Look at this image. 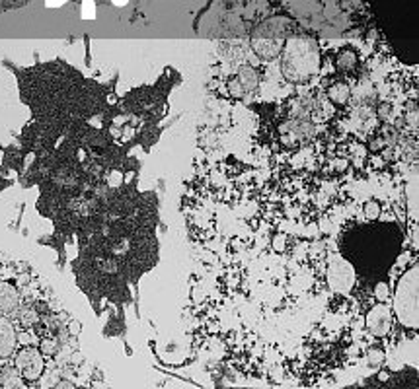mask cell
<instances>
[{
    "label": "cell",
    "instance_id": "6da1fadb",
    "mask_svg": "<svg viewBox=\"0 0 419 389\" xmlns=\"http://www.w3.org/2000/svg\"><path fill=\"white\" fill-rule=\"evenodd\" d=\"M419 269L409 267L398 280L396 296H394V312L398 315L400 323L409 329H417L419 325V300H417V288H419Z\"/></svg>",
    "mask_w": 419,
    "mask_h": 389
},
{
    "label": "cell",
    "instance_id": "7a4b0ae2",
    "mask_svg": "<svg viewBox=\"0 0 419 389\" xmlns=\"http://www.w3.org/2000/svg\"><path fill=\"white\" fill-rule=\"evenodd\" d=\"M45 362H43V352L35 346H24L16 352V370L20 372L22 379L26 381H35L43 374Z\"/></svg>",
    "mask_w": 419,
    "mask_h": 389
},
{
    "label": "cell",
    "instance_id": "3957f363",
    "mask_svg": "<svg viewBox=\"0 0 419 389\" xmlns=\"http://www.w3.org/2000/svg\"><path fill=\"white\" fill-rule=\"evenodd\" d=\"M328 280L333 290H337V292H349L351 286H353V280H355L353 267L347 261H343V259H335L328 269Z\"/></svg>",
    "mask_w": 419,
    "mask_h": 389
},
{
    "label": "cell",
    "instance_id": "277c9868",
    "mask_svg": "<svg viewBox=\"0 0 419 389\" xmlns=\"http://www.w3.org/2000/svg\"><path fill=\"white\" fill-rule=\"evenodd\" d=\"M367 327L374 337H384L392 327V312L386 302H378L367 314Z\"/></svg>",
    "mask_w": 419,
    "mask_h": 389
},
{
    "label": "cell",
    "instance_id": "5b68a950",
    "mask_svg": "<svg viewBox=\"0 0 419 389\" xmlns=\"http://www.w3.org/2000/svg\"><path fill=\"white\" fill-rule=\"evenodd\" d=\"M16 343L18 337L14 325L4 315H0V358H8L16 350Z\"/></svg>",
    "mask_w": 419,
    "mask_h": 389
},
{
    "label": "cell",
    "instance_id": "8992f818",
    "mask_svg": "<svg viewBox=\"0 0 419 389\" xmlns=\"http://www.w3.org/2000/svg\"><path fill=\"white\" fill-rule=\"evenodd\" d=\"M20 306V292L12 282H0V312H16Z\"/></svg>",
    "mask_w": 419,
    "mask_h": 389
},
{
    "label": "cell",
    "instance_id": "52a82bcc",
    "mask_svg": "<svg viewBox=\"0 0 419 389\" xmlns=\"http://www.w3.org/2000/svg\"><path fill=\"white\" fill-rule=\"evenodd\" d=\"M236 80L242 84L244 90H255V88L259 86V74H257V70H255L252 64L240 66L238 78H236Z\"/></svg>",
    "mask_w": 419,
    "mask_h": 389
},
{
    "label": "cell",
    "instance_id": "ba28073f",
    "mask_svg": "<svg viewBox=\"0 0 419 389\" xmlns=\"http://www.w3.org/2000/svg\"><path fill=\"white\" fill-rule=\"evenodd\" d=\"M328 98L333 102V104L337 105H343L349 102V98H351V90H349V86L345 84V82H335V84H331L328 88Z\"/></svg>",
    "mask_w": 419,
    "mask_h": 389
},
{
    "label": "cell",
    "instance_id": "9c48e42d",
    "mask_svg": "<svg viewBox=\"0 0 419 389\" xmlns=\"http://www.w3.org/2000/svg\"><path fill=\"white\" fill-rule=\"evenodd\" d=\"M335 64H337L339 70H353L355 64H357V55H355L351 49H343V51L337 55Z\"/></svg>",
    "mask_w": 419,
    "mask_h": 389
},
{
    "label": "cell",
    "instance_id": "30bf717a",
    "mask_svg": "<svg viewBox=\"0 0 419 389\" xmlns=\"http://www.w3.org/2000/svg\"><path fill=\"white\" fill-rule=\"evenodd\" d=\"M20 323L24 325V327H33L37 321H39V314H37V310L35 308H31V306H28V308H24L22 312H20Z\"/></svg>",
    "mask_w": 419,
    "mask_h": 389
},
{
    "label": "cell",
    "instance_id": "8fae6325",
    "mask_svg": "<svg viewBox=\"0 0 419 389\" xmlns=\"http://www.w3.org/2000/svg\"><path fill=\"white\" fill-rule=\"evenodd\" d=\"M20 379H22V375L16 368H4L2 370V385L16 387V385H20Z\"/></svg>",
    "mask_w": 419,
    "mask_h": 389
},
{
    "label": "cell",
    "instance_id": "7c38bea8",
    "mask_svg": "<svg viewBox=\"0 0 419 389\" xmlns=\"http://www.w3.org/2000/svg\"><path fill=\"white\" fill-rule=\"evenodd\" d=\"M291 129L299 136H306L314 133V125L312 123H306V121H293L291 123Z\"/></svg>",
    "mask_w": 419,
    "mask_h": 389
},
{
    "label": "cell",
    "instance_id": "4fadbf2b",
    "mask_svg": "<svg viewBox=\"0 0 419 389\" xmlns=\"http://www.w3.org/2000/svg\"><path fill=\"white\" fill-rule=\"evenodd\" d=\"M367 358H369V362H371L373 366H378V364H382V362H384V350H382V348H378V346H373V348H369Z\"/></svg>",
    "mask_w": 419,
    "mask_h": 389
},
{
    "label": "cell",
    "instance_id": "5bb4252c",
    "mask_svg": "<svg viewBox=\"0 0 419 389\" xmlns=\"http://www.w3.org/2000/svg\"><path fill=\"white\" fill-rule=\"evenodd\" d=\"M365 214H367V218H371V220L378 218V214H380V205H378L376 201L367 203V205H365Z\"/></svg>",
    "mask_w": 419,
    "mask_h": 389
},
{
    "label": "cell",
    "instance_id": "9a60e30c",
    "mask_svg": "<svg viewBox=\"0 0 419 389\" xmlns=\"http://www.w3.org/2000/svg\"><path fill=\"white\" fill-rule=\"evenodd\" d=\"M374 294H376V298L380 300V302H386L390 296V288L386 282H378L376 284V288H374Z\"/></svg>",
    "mask_w": 419,
    "mask_h": 389
},
{
    "label": "cell",
    "instance_id": "2e32d148",
    "mask_svg": "<svg viewBox=\"0 0 419 389\" xmlns=\"http://www.w3.org/2000/svg\"><path fill=\"white\" fill-rule=\"evenodd\" d=\"M228 90H230V93H232L234 98H240V95L246 91L244 88H242V84H240L238 80H232V82L228 84Z\"/></svg>",
    "mask_w": 419,
    "mask_h": 389
}]
</instances>
